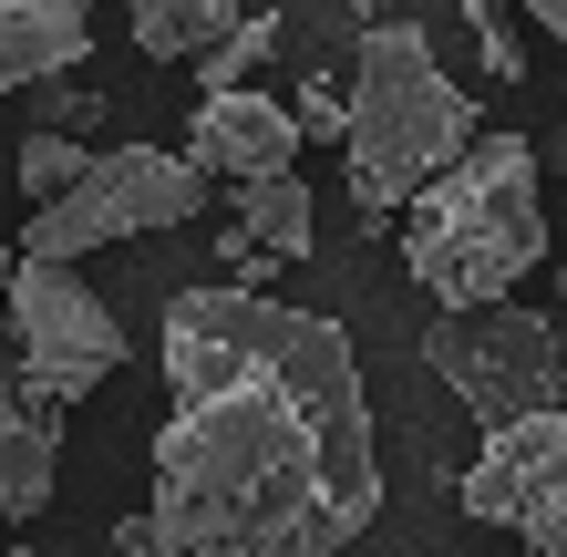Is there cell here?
<instances>
[{"mask_svg": "<svg viewBox=\"0 0 567 557\" xmlns=\"http://www.w3.org/2000/svg\"><path fill=\"white\" fill-rule=\"evenodd\" d=\"M475 145V104L464 83L433 62V42L413 21H372L351 52V93H341V166H351V196L372 217L413 207V196Z\"/></svg>", "mask_w": 567, "mask_h": 557, "instance_id": "3", "label": "cell"}, {"mask_svg": "<svg viewBox=\"0 0 567 557\" xmlns=\"http://www.w3.org/2000/svg\"><path fill=\"white\" fill-rule=\"evenodd\" d=\"M526 11H537V21L557 31V42H567V0H526Z\"/></svg>", "mask_w": 567, "mask_h": 557, "instance_id": "20", "label": "cell"}, {"mask_svg": "<svg viewBox=\"0 0 567 557\" xmlns=\"http://www.w3.org/2000/svg\"><path fill=\"white\" fill-rule=\"evenodd\" d=\"M403 269L444 310H495L516 300L526 269H547V196H537V145L526 135H475L444 176L413 196Z\"/></svg>", "mask_w": 567, "mask_h": 557, "instance_id": "2", "label": "cell"}, {"mask_svg": "<svg viewBox=\"0 0 567 557\" xmlns=\"http://www.w3.org/2000/svg\"><path fill=\"white\" fill-rule=\"evenodd\" d=\"M382 516L351 331L269 289L165 300L155 557H341Z\"/></svg>", "mask_w": 567, "mask_h": 557, "instance_id": "1", "label": "cell"}, {"mask_svg": "<svg viewBox=\"0 0 567 557\" xmlns=\"http://www.w3.org/2000/svg\"><path fill=\"white\" fill-rule=\"evenodd\" d=\"M186 166L207 176L217 196L227 186H258V176H289V155H299V114L279 104V93H207V104H196V124H186Z\"/></svg>", "mask_w": 567, "mask_h": 557, "instance_id": "8", "label": "cell"}, {"mask_svg": "<svg viewBox=\"0 0 567 557\" xmlns=\"http://www.w3.org/2000/svg\"><path fill=\"white\" fill-rule=\"evenodd\" d=\"M11 279H21V238H0V300H11Z\"/></svg>", "mask_w": 567, "mask_h": 557, "instance_id": "19", "label": "cell"}, {"mask_svg": "<svg viewBox=\"0 0 567 557\" xmlns=\"http://www.w3.org/2000/svg\"><path fill=\"white\" fill-rule=\"evenodd\" d=\"M114 372H124V320L83 289V269L21 258V279H11V382L42 413H73Z\"/></svg>", "mask_w": 567, "mask_h": 557, "instance_id": "6", "label": "cell"}, {"mask_svg": "<svg viewBox=\"0 0 567 557\" xmlns=\"http://www.w3.org/2000/svg\"><path fill=\"white\" fill-rule=\"evenodd\" d=\"M217 269H238V279H227V289H258V279H269V269H279V258H269V248H248V238H238V227H227V238H217Z\"/></svg>", "mask_w": 567, "mask_h": 557, "instance_id": "18", "label": "cell"}, {"mask_svg": "<svg viewBox=\"0 0 567 557\" xmlns=\"http://www.w3.org/2000/svg\"><path fill=\"white\" fill-rule=\"evenodd\" d=\"M464 516L506 527L526 557H567V413H526L464 465Z\"/></svg>", "mask_w": 567, "mask_h": 557, "instance_id": "7", "label": "cell"}, {"mask_svg": "<svg viewBox=\"0 0 567 557\" xmlns=\"http://www.w3.org/2000/svg\"><path fill=\"white\" fill-rule=\"evenodd\" d=\"M464 21H475V52H485V73H495V83H516V73H526V42L506 31V11H495V0H464Z\"/></svg>", "mask_w": 567, "mask_h": 557, "instance_id": "16", "label": "cell"}, {"mask_svg": "<svg viewBox=\"0 0 567 557\" xmlns=\"http://www.w3.org/2000/svg\"><path fill=\"white\" fill-rule=\"evenodd\" d=\"M557 320H567V269H557Z\"/></svg>", "mask_w": 567, "mask_h": 557, "instance_id": "21", "label": "cell"}, {"mask_svg": "<svg viewBox=\"0 0 567 557\" xmlns=\"http://www.w3.org/2000/svg\"><path fill=\"white\" fill-rule=\"evenodd\" d=\"M269 52H279V21H269V11H248V21L207 52V62H196V73H207V93H248V73H258Z\"/></svg>", "mask_w": 567, "mask_h": 557, "instance_id": "13", "label": "cell"}, {"mask_svg": "<svg viewBox=\"0 0 567 557\" xmlns=\"http://www.w3.org/2000/svg\"><path fill=\"white\" fill-rule=\"evenodd\" d=\"M83 0H0V93H42L83 62Z\"/></svg>", "mask_w": 567, "mask_h": 557, "instance_id": "10", "label": "cell"}, {"mask_svg": "<svg viewBox=\"0 0 567 557\" xmlns=\"http://www.w3.org/2000/svg\"><path fill=\"white\" fill-rule=\"evenodd\" d=\"M11 557H31V547H11Z\"/></svg>", "mask_w": 567, "mask_h": 557, "instance_id": "22", "label": "cell"}, {"mask_svg": "<svg viewBox=\"0 0 567 557\" xmlns=\"http://www.w3.org/2000/svg\"><path fill=\"white\" fill-rule=\"evenodd\" d=\"M124 21H135L145 62H207L248 11H238V0H124Z\"/></svg>", "mask_w": 567, "mask_h": 557, "instance_id": "11", "label": "cell"}, {"mask_svg": "<svg viewBox=\"0 0 567 557\" xmlns=\"http://www.w3.org/2000/svg\"><path fill=\"white\" fill-rule=\"evenodd\" d=\"M83 166H93V145H73V135H31V145H21V196H31V207H52V196L83 186Z\"/></svg>", "mask_w": 567, "mask_h": 557, "instance_id": "14", "label": "cell"}, {"mask_svg": "<svg viewBox=\"0 0 567 557\" xmlns=\"http://www.w3.org/2000/svg\"><path fill=\"white\" fill-rule=\"evenodd\" d=\"M207 196H217V186L196 176L186 155H165V145H104V155L83 166V186H73V196L31 207L21 258H52V269H73V258L114 248V238H145V227H186Z\"/></svg>", "mask_w": 567, "mask_h": 557, "instance_id": "5", "label": "cell"}, {"mask_svg": "<svg viewBox=\"0 0 567 557\" xmlns=\"http://www.w3.org/2000/svg\"><path fill=\"white\" fill-rule=\"evenodd\" d=\"M423 362L485 434H506L526 413H567V320L557 310H526V300L444 310L423 331Z\"/></svg>", "mask_w": 567, "mask_h": 557, "instance_id": "4", "label": "cell"}, {"mask_svg": "<svg viewBox=\"0 0 567 557\" xmlns=\"http://www.w3.org/2000/svg\"><path fill=\"white\" fill-rule=\"evenodd\" d=\"M227 227H238L248 248H269V258H299L310 248V186L299 176H258V186H227Z\"/></svg>", "mask_w": 567, "mask_h": 557, "instance_id": "12", "label": "cell"}, {"mask_svg": "<svg viewBox=\"0 0 567 557\" xmlns=\"http://www.w3.org/2000/svg\"><path fill=\"white\" fill-rule=\"evenodd\" d=\"M52 475H62V413H42L31 392L0 362V527L52 506Z\"/></svg>", "mask_w": 567, "mask_h": 557, "instance_id": "9", "label": "cell"}, {"mask_svg": "<svg viewBox=\"0 0 567 557\" xmlns=\"http://www.w3.org/2000/svg\"><path fill=\"white\" fill-rule=\"evenodd\" d=\"M289 114H299V145H341V93H330V73H320V83H299V104H289Z\"/></svg>", "mask_w": 567, "mask_h": 557, "instance_id": "17", "label": "cell"}, {"mask_svg": "<svg viewBox=\"0 0 567 557\" xmlns=\"http://www.w3.org/2000/svg\"><path fill=\"white\" fill-rule=\"evenodd\" d=\"M93 124H104V93H93V73L73 83V73H62V83H42V104H31V135H93Z\"/></svg>", "mask_w": 567, "mask_h": 557, "instance_id": "15", "label": "cell"}]
</instances>
